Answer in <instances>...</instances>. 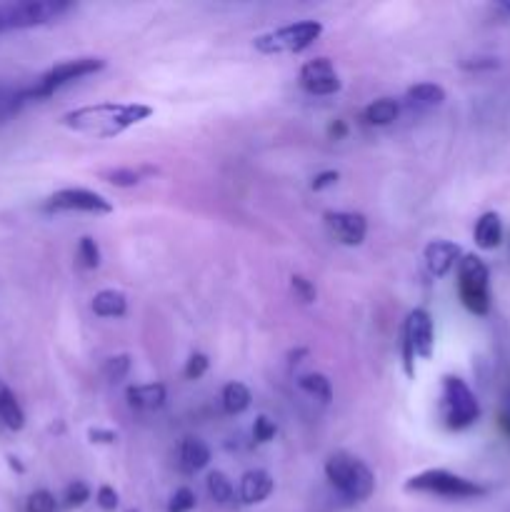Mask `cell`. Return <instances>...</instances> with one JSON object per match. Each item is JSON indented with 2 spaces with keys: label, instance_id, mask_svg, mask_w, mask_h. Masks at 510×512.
I'll return each instance as SVG.
<instances>
[{
  "label": "cell",
  "instance_id": "e0dca14e",
  "mask_svg": "<svg viewBox=\"0 0 510 512\" xmlns=\"http://www.w3.org/2000/svg\"><path fill=\"white\" fill-rule=\"evenodd\" d=\"M128 403L133 405L135 410H158L165 405V398H168V393H165V385L160 383H150V385H133V388H128Z\"/></svg>",
  "mask_w": 510,
  "mask_h": 512
},
{
  "label": "cell",
  "instance_id": "f1b7e54d",
  "mask_svg": "<svg viewBox=\"0 0 510 512\" xmlns=\"http://www.w3.org/2000/svg\"><path fill=\"white\" fill-rule=\"evenodd\" d=\"M25 512H58V500L50 490H35L25 500Z\"/></svg>",
  "mask_w": 510,
  "mask_h": 512
},
{
  "label": "cell",
  "instance_id": "836d02e7",
  "mask_svg": "<svg viewBox=\"0 0 510 512\" xmlns=\"http://www.w3.org/2000/svg\"><path fill=\"white\" fill-rule=\"evenodd\" d=\"M208 368H210V360L205 358L203 353H193L188 358V363H185L183 373L188 380H200L205 373H208Z\"/></svg>",
  "mask_w": 510,
  "mask_h": 512
},
{
  "label": "cell",
  "instance_id": "7a4b0ae2",
  "mask_svg": "<svg viewBox=\"0 0 510 512\" xmlns=\"http://www.w3.org/2000/svg\"><path fill=\"white\" fill-rule=\"evenodd\" d=\"M325 478L350 503H363L375 493V475L350 453H333L325 460Z\"/></svg>",
  "mask_w": 510,
  "mask_h": 512
},
{
  "label": "cell",
  "instance_id": "f6af8a7d",
  "mask_svg": "<svg viewBox=\"0 0 510 512\" xmlns=\"http://www.w3.org/2000/svg\"><path fill=\"white\" fill-rule=\"evenodd\" d=\"M125 512H140V510H135V508H130V510H125Z\"/></svg>",
  "mask_w": 510,
  "mask_h": 512
},
{
  "label": "cell",
  "instance_id": "7bdbcfd3",
  "mask_svg": "<svg viewBox=\"0 0 510 512\" xmlns=\"http://www.w3.org/2000/svg\"><path fill=\"white\" fill-rule=\"evenodd\" d=\"M498 8L503 10V13H508V15H510V0H500V3H498Z\"/></svg>",
  "mask_w": 510,
  "mask_h": 512
},
{
  "label": "cell",
  "instance_id": "8992f818",
  "mask_svg": "<svg viewBox=\"0 0 510 512\" xmlns=\"http://www.w3.org/2000/svg\"><path fill=\"white\" fill-rule=\"evenodd\" d=\"M320 35H323V25L318 20H298V23L283 25V28H275L270 33L258 35L253 40V48L263 55L303 53Z\"/></svg>",
  "mask_w": 510,
  "mask_h": 512
},
{
  "label": "cell",
  "instance_id": "2e32d148",
  "mask_svg": "<svg viewBox=\"0 0 510 512\" xmlns=\"http://www.w3.org/2000/svg\"><path fill=\"white\" fill-rule=\"evenodd\" d=\"M473 238H475V245H478L480 250H495L500 243H503V220H500L498 213H483L478 218V223H475V230H473Z\"/></svg>",
  "mask_w": 510,
  "mask_h": 512
},
{
  "label": "cell",
  "instance_id": "ab89813d",
  "mask_svg": "<svg viewBox=\"0 0 510 512\" xmlns=\"http://www.w3.org/2000/svg\"><path fill=\"white\" fill-rule=\"evenodd\" d=\"M498 420H500V428H503V433L510 438V413H505V410H503Z\"/></svg>",
  "mask_w": 510,
  "mask_h": 512
},
{
  "label": "cell",
  "instance_id": "277c9868",
  "mask_svg": "<svg viewBox=\"0 0 510 512\" xmlns=\"http://www.w3.org/2000/svg\"><path fill=\"white\" fill-rule=\"evenodd\" d=\"M408 493H425V495H438V498L448 500H473L483 498L488 490L483 488L475 480L463 478V475H455L450 470H425V473L413 475V478L405 483Z\"/></svg>",
  "mask_w": 510,
  "mask_h": 512
},
{
  "label": "cell",
  "instance_id": "f35d334b",
  "mask_svg": "<svg viewBox=\"0 0 510 512\" xmlns=\"http://www.w3.org/2000/svg\"><path fill=\"white\" fill-rule=\"evenodd\" d=\"M328 135H330V138H333V140L345 138V135H348V125H345L343 120H335V123L328 128Z\"/></svg>",
  "mask_w": 510,
  "mask_h": 512
},
{
  "label": "cell",
  "instance_id": "7c38bea8",
  "mask_svg": "<svg viewBox=\"0 0 510 512\" xmlns=\"http://www.w3.org/2000/svg\"><path fill=\"white\" fill-rule=\"evenodd\" d=\"M323 220L328 233L340 245H348V248L363 245L365 235H368V220H365L363 213H353V210H328L323 215Z\"/></svg>",
  "mask_w": 510,
  "mask_h": 512
},
{
  "label": "cell",
  "instance_id": "30bf717a",
  "mask_svg": "<svg viewBox=\"0 0 510 512\" xmlns=\"http://www.w3.org/2000/svg\"><path fill=\"white\" fill-rule=\"evenodd\" d=\"M45 210H48V213L108 215L113 213V203L88 188H63L58 190V193L50 195L48 203H45Z\"/></svg>",
  "mask_w": 510,
  "mask_h": 512
},
{
  "label": "cell",
  "instance_id": "d6a6232c",
  "mask_svg": "<svg viewBox=\"0 0 510 512\" xmlns=\"http://www.w3.org/2000/svg\"><path fill=\"white\" fill-rule=\"evenodd\" d=\"M195 505H198V498H195L193 490L180 488L175 490L173 498L168 500V512H190L195 510Z\"/></svg>",
  "mask_w": 510,
  "mask_h": 512
},
{
  "label": "cell",
  "instance_id": "cb8c5ba5",
  "mask_svg": "<svg viewBox=\"0 0 510 512\" xmlns=\"http://www.w3.org/2000/svg\"><path fill=\"white\" fill-rule=\"evenodd\" d=\"M153 168H108L100 170V178L115 188H133L143 180V175H153Z\"/></svg>",
  "mask_w": 510,
  "mask_h": 512
},
{
  "label": "cell",
  "instance_id": "d590c367",
  "mask_svg": "<svg viewBox=\"0 0 510 512\" xmlns=\"http://www.w3.org/2000/svg\"><path fill=\"white\" fill-rule=\"evenodd\" d=\"M340 180V173L338 170H323V173H318L313 178V183H310V188L313 190H325L330 188V185H335Z\"/></svg>",
  "mask_w": 510,
  "mask_h": 512
},
{
  "label": "cell",
  "instance_id": "83f0119b",
  "mask_svg": "<svg viewBox=\"0 0 510 512\" xmlns=\"http://www.w3.org/2000/svg\"><path fill=\"white\" fill-rule=\"evenodd\" d=\"M78 260H80V265H83V268H88V270H95L100 265V260H103L98 243H95V240L90 238V235L80 238V243H78Z\"/></svg>",
  "mask_w": 510,
  "mask_h": 512
},
{
  "label": "cell",
  "instance_id": "5b68a950",
  "mask_svg": "<svg viewBox=\"0 0 510 512\" xmlns=\"http://www.w3.org/2000/svg\"><path fill=\"white\" fill-rule=\"evenodd\" d=\"M103 68H105V60L90 58V55L88 58L63 60V63L53 65L48 73L40 75L33 85H28V88H25V98H28V103L30 100H45V98H50V95L58 93L60 88H65V85L75 83V80L88 78V75L100 73Z\"/></svg>",
  "mask_w": 510,
  "mask_h": 512
},
{
  "label": "cell",
  "instance_id": "ac0fdd59",
  "mask_svg": "<svg viewBox=\"0 0 510 512\" xmlns=\"http://www.w3.org/2000/svg\"><path fill=\"white\" fill-rule=\"evenodd\" d=\"M93 313L98 318H123L128 313V300L120 290H100L93 298Z\"/></svg>",
  "mask_w": 510,
  "mask_h": 512
},
{
  "label": "cell",
  "instance_id": "1f68e13d",
  "mask_svg": "<svg viewBox=\"0 0 510 512\" xmlns=\"http://www.w3.org/2000/svg\"><path fill=\"white\" fill-rule=\"evenodd\" d=\"M275 435H278V425H275L273 420L268 418V415H258V418H255V423H253V440H255V443L265 445V443H270Z\"/></svg>",
  "mask_w": 510,
  "mask_h": 512
},
{
  "label": "cell",
  "instance_id": "9c48e42d",
  "mask_svg": "<svg viewBox=\"0 0 510 512\" xmlns=\"http://www.w3.org/2000/svg\"><path fill=\"white\" fill-rule=\"evenodd\" d=\"M73 8L75 5L68 0H20V3H5V20L8 30L38 28L63 18Z\"/></svg>",
  "mask_w": 510,
  "mask_h": 512
},
{
  "label": "cell",
  "instance_id": "8fae6325",
  "mask_svg": "<svg viewBox=\"0 0 510 512\" xmlns=\"http://www.w3.org/2000/svg\"><path fill=\"white\" fill-rule=\"evenodd\" d=\"M300 88L305 93L325 98V95L340 93L343 83H340L338 70L328 58H313L300 68Z\"/></svg>",
  "mask_w": 510,
  "mask_h": 512
},
{
  "label": "cell",
  "instance_id": "52a82bcc",
  "mask_svg": "<svg viewBox=\"0 0 510 512\" xmlns=\"http://www.w3.org/2000/svg\"><path fill=\"white\" fill-rule=\"evenodd\" d=\"M490 273L478 255H463L458 263V293L473 315L490 313Z\"/></svg>",
  "mask_w": 510,
  "mask_h": 512
},
{
  "label": "cell",
  "instance_id": "9a60e30c",
  "mask_svg": "<svg viewBox=\"0 0 510 512\" xmlns=\"http://www.w3.org/2000/svg\"><path fill=\"white\" fill-rule=\"evenodd\" d=\"M210 463V448L200 438H185L178 448V468L180 473L195 475Z\"/></svg>",
  "mask_w": 510,
  "mask_h": 512
},
{
  "label": "cell",
  "instance_id": "44dd1931",
  "mask_svg": "<svg viewBox=\"0 0 510 512\" xmlns=\"http://www.w3.org/2000/svg\"><path fill=\"white\" fill-rule=\"evenodd\" d=\"M25 103H28L25 88H18V85H0V128L5 123H10L23 110Z\"/></svg>",
  "mask_w": 510,
  "mask_h": 512
},
{
  "label": "cell",
  "instance_id": "e575fe53",
  "mask_svg": "<svg viewBox=\"0 0 510 512\" xmlns=\"http://www.w3.org/2000/svg\"><path fill=\"white\" fill-rule=\"evenodd\" d=\"M95 503H98V508L103 512H115L120 505V495L110 485H100L98 493H95Z\"/></svg>",
  "mask_w": 510,
  "mask_h": 512
},
{
  "label": "cell",
  "instance_id": "5bb4252c",
  "mask_svg": "<svg viewBox=\"0 0 510 512\" xmlns=\"http://www.w3.org/2000/svg\"><path fill=\"white\" fill-rule=\"evenodd\" d=\"M273 478H270V473H265V470H248V473L240 478V488H238V495H240V503L243 505H258V503H265V500L273 495Z\"/></svg>",
  "mask_w": 510,
  "mask_h": 512
},
{
  "label": "cell",
  "instance_id": "ee69618b",
  "mask_svg": "<svg viewBox=\"0 0 510 512\" xmlns=\"http://www.w3.org/2000/svg\"><path fill=\"white\" fill-rule=\"evenodd\" d=\"M505 413H510V393H508V403H505Z\"/></svg>",
  "mask_w": 510,
  "mask_h": 512
},
{
  "label": "cell",
  "instance_id": "4dcf8cb0",
  "mask_svg": "<svg viewBox=\"0 0 510 512\" xmlns=\"http://www.w3.org/2000/svg\"><path fill=\"white\" fill-rule=\"evenodd\" d=\"M290 290H293L295 298L305 305H313L315 300H318V290H315V285L310 283L305 275H293V278H290Z\"/></svg>",
  "mask_w": 510,
  "mask_h": 512
},
{
  "label": "cell",
  "instance_id": "ffe728a7",
  "mask_svg": "<svg viewBox=\"0 0 510 512\" xmlns=\"http://www.w3.org/2000/svg\"><path fill=\"white\" fill-rule=\"evenodd\" d=\"M398 115H400L398 100L378 98V100H373L368 108H365L363 118H365V123H368V125H378V128H385V125L395 123V120H398Z\"/></svg>",
  "mask_w": 510,
  "mask_h": 512
},
{
  "label": "cell",
  "instance_id": "3957f363",
  "mask_svg": "<svg viewBox=\"0 0 510 512\" xmlns=\"http://www.w3.org/2000/svg\"><path fill=\"white\" fill-rule=\"evenodd\" d=\"M440 418L445 428L465 430L480 420V403L470 385L458 375H445L440 388Z\"/></svg>",
  "mask_w": 510,
  "mask_h": 512
},
{
  "label": "cell",
  "instance_id": "6da1fadb",
  "mask_svg": "<svg viewBox=\"0 0 510 512\" xmlns=\"http://www.w3.org/2000/svg\"><path fill=\"white\" fill-rule=\"evenodd\" d=\"M153 115V108L143 103H95L75 108L63 115L60 123L75 133L90 135V138H115L133 125L143 123Z\"/></svg>",
  "mask_w": 510,
  "mask_h": 512
},
{
  "label": "cell",
  "instance_id": "b9f144b4",
  "mask_svg": "<svg viewBox=\"0 0 510 512\" xmlns=\"http://www.w3.org/2000/svg\"><path fill=\"white\" fill-rule=\"evenodd\" d=\"M8 30V20H5V5H0V33Z\"/></svg>",
  "mask_w": 510,
  "mask_h": 512
},
{
  "label": "cell",
  "instance_id": "f546056e",
  "mask_svg": "<svg viewBox=\"0 0 510 512\" xmlns=\"http://www.w3.org/2000/svg\"><path fill=\"white\" fill-rule=\"evenodd\" d=\"M128 373H130V355H113V358L105 360L103 375L110 380V383H120Z\"/></svg>",
  "mask_w": 510,
  "mask_h": 512
},
{
  "label": "cell",
  "instance_id": "484cf974",
  "mask_svg": "<svg viewBox=\"0 0 510 512\" xmlns=\"http://www.w3.org/2000/svg\"><path fill=\"white\" fill-rule=\"evenodd\" d=\"M205 488H208V495L218 505H233L235 488L225 473H218V470H215V473H210L208 480H205Z\"/></svg>",
  "mask_w": 510,
  "mask_h": 512
},
{
  "label": "cell",
  "instance_id": "603a6c76",
  "mask_svg": "<svg viewBox=\"0 0 510 512\" xmlns=\"http://www.w3.org/2000/svg\"><path fill=\"white\" fill-rule=\"evenodd\" d=\"M405 100L410 105H418V108H435V105L445 103V90L438 83H418L408 88Z\"/></svg>",
  "mask_w": 510,
  "mask_h": 512
},
{
  "label": "cell",
  "instance_id": "7402d4cb",
  "mask_svg": "<svg viewBox=\"0 0 510 512\" xmlns=\"http://www.w3.org/2000/svg\"><path fill=\"white\" fill-rule=\"evenodd\" d=\"M220 400H223V410L228 415H240L245 413V410L250 408V403H253V395H250L248 385L243 383H228L223 388V395H220Z\"/></svg>",
  "mask_w": 510,
  "mask_h": 512
},
{
  "label": "cell",
  "instance_id": "74e56055",
  "mask_svg": "<svg viewBox=\"0 0 510 512\" xmlns=\"http://www.w3.org/2000/svg\"><path fill=\"white\" fill-rule=\"evenodd\" d=\"M465 70H483V68H498V60L495 58H473V60H463Z\"/></svg>",
  "mask_w": 510,
  "mask_h": 512
},
{
  "label": "cell",
  "instance_id": "d6986e66",
  "mask_svg": "<svg viewBox=\"0 0 510 512\" xmlns=\"http://www.w3.org/2000/svg\"><path fill=\"white\" fill-rule=\"evenodd\" d=\"M0 423L10 430L25 428L23 408H20L18 398H15V393L5 383H0Z\"/></svg>",
  "mask_w": 510,
  "mask_h": 512
},
{
  "label": "cell",
  "instance_id": "60d3db41",
  "mask_svg": "<svg viewBox=\"0 0 510 512\" xmlns=\"http://www.w3.org/2000/svg\"><path fill=\"white\" fill-rule=\"evenodd\" d=\"M305 355H308V350H305V348L293 350V353H290V365H298L300 358H305Z\"/></svg>",
  "mask_w": 510,
  "mask_h": 512
},
{
  "label": "cell",
  "instance_id": "ba28073f",
  "mask_svg": "<svg viewBox=\"0 0 510 512\" xmlns=\"http://www.w3.org/2000/svg\"><path fill=\"white\" fill-rule=\"evenodd\" d=\"M435 350V328L433 318H430L428 310L415 308L413 313L405 318L403 325V363L408 378H413V360H430Z\"/></svg>",
  "mask_w": 510,
  "mask_h": 512
},
{
  "label": "cell",
  "instance_id": "4fadbf2b",
  "mask_svg": "<svg viewBox=\"0 0 510 512\" xmlns=\"http://www.w3.org/2000/svg\"><path fill=\"white\" fill-rule=\"evenodd\" d=\"M423 258L433 278H445L460 263L463 250H460L458 243H450V240H433V243L425 245Z\"/></svg>",
  "mask_w": 510,
  "mask_h": 512
},
{
  "label": "cell",
  "instance_id": "d4e9b609",
  "mask_svg": "<svg viewBox=\"0 0 510 512\" xmlns=\"http://www.w3.org/2000/svg\"><path fill=\"white\" fill-rule=\"evenodd\" d=\"M298 388L303 390L305 395H310V398L320 400V403H330V400H333V385H330V380L325 378L323 373L300 375Z\"/></svg>",
  "mask_w": 510,
  "mask_h": 512
},
{
  "label": "cell",
  "instance_id": "4316f807",
  "mask_svg": "<svg viewBox=\"0 0 510 512\" xmlns=\"http://www.w3.org/2000/svg\"><path fill=\"white\" fill-rule=\"evenodd\" d=\"M88 500H90V485L83 483V480H73L63 493V505L70 510L83 508Z\"/></svg>",
  "mask_w": 510,
  "mask_h": 512
},
{
  "label": "cell",
  "instance_id": "8d00e7d4",
  "mask_svg": "<svg viewBox=\"0 0 510 512\" xmlns=\"http://www.w3.org/2000/svg\"><path fill=\"white\" fill-rule=\"evenodd\" d=\"M90 443H98V445H113L115 440H118V433H113V430H103V428H93L88 433Z\"/></svg>",
  "mask_w": 510,
  "mask_h": 512
}]
</instances>
